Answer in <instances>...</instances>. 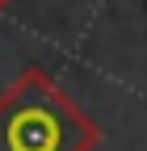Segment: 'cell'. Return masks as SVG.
<instances>
[{"label": "cell", "mask_w": 147, "mask_h": 151, "mask_svg": "<svg viewBox=\"0 0 147 151\" xmlns=\"http://www.w3.org/2000/svg\"><path fill=\"white\" fill-rule=\"evenodd\" d=\"M101 130L42 67L0 92V151H97Z\"/></svg>", "instance_id": "6da1fadb"}, {"label": "cell", "mask_w": 147, "mask_h": 151, "mask_svg": "<svg viewBox=\"0 0 147 151\" xmlns=\"http://www.w3.org/2000/svg\"><path fill=\"white\" fill-rule=\"evenodd\" d=\"M4 4H9V0H0V9H4Z\"/></svg>", "instance_id": "7a4b0ae2"}]
</instances>
